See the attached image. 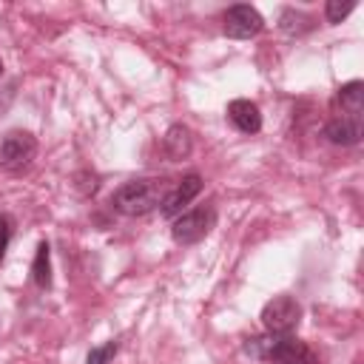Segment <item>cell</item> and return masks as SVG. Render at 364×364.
Instances as JSON below:
<instances>
[{
	"label": "cell",
	"instance_id": "obj_1",
	"mask_svg": "<svg viewBox=\"0 0 364 364\" xmlns=\"http://www.w3.org/2000/svg\"><path fill=\"white\" fill-rule=\"evenodd\" d=\"M168 191H171V182L162 176L131 179V182H122L111 193V208L122 216H145L162 205Z\"/></svg>",
	"mask_w": 364,
	"mask_h": 364
},
{
	"label": "cell",
	"instance_id": "obj_2",
	"mask_svg": "<svg viewBox=\"0 0 364 364\" xmlns=\"http://www.w3.org/2000/svg\"><path fill=\"white\" fill-rule=\"evenodd\" d=\"M245 353L259 358V361H267V364H310V361L318 358L301 338L276 336V333L247 338L245 341Z\"/></svg>",
	"mask_w": 364,
	"mask_h": 364
},
{
	"label": "cell",
	"instance_id": "obj_3",
	"mask_svg": "<svg viewBox=\"0 0 364 364\" xmlns=\"http://www.w3.org/2000/svg\"><path fill=\"white\" fill-rule=\"evenodd\" d=\"M37 156V136L23 128H11L0 136V171L20 176L31 168Z\"/></svg>",
	"mask_w": 364,
	"mask_h": 364
},
{
	"label": "cell",
	"instance_id": "obj_4",
	"mask_svg": "<svg viewBox=\"0 0 364 364\" xmlns=\"http://www.w3.org/2000/svg\"><path fill=\"white\" fill-rule=\"evenodd\" d=\"M216 225V208L213 205H199L193 210H182L171 222V236L176 245H196L202 242Z\"/></svg>",
	"mask_w": 364,
	"mask_h": 364
},
{
	"label": "cell",
	"instance_id": "obj_5",
	"mask_svg": "<svg viewBox=\"0 0 364 364\" xmlns=\"http://www.w3.org/2000/svg\"><path fill=\"white\" fill-rule=\"evenodd\" d=\"M301 321V304L296 296H273L264 307H262V324L267 333L276 336H293V330Z\"/></svg>",
	"mask_w": 364,
	"mask_h": 364
},
{
	"label": "cell",
	"instance_id": "obj_6",
	"mask_svg": "<svg viewBox=\"0 0 364 364\" xmlns=\"http://www.w3.org/2000/svg\"><path fill=\"white\" fill-rule=\"evenodd\" d=\"M262 28H264V17H262L253 6H247V3L230 6V9L225 11V17H222V31H225L228 37H233V40H250V37H256Z\"/></svg>",
	"mask_w": 364,
	"mask_h": 364
},
{
	"label": "cell",
	"instance_id": "obj_7",
	"mask_svg": "<svg viewBox=\"0 0 364 364\" xmlns=\"http://www.w3.org/2000/svg\"><path fill=\"white\" fill-rule=\"evenodd\" d=\"M199 191H202V176L199 173H185L176 185H171V191L165 193V199H162V205H159V213L165 216V219H176L196 196H199Z\"/></svg>",
	"mask_w": 364,
	"mask_h": 364
},
{
	"label": "cell",
	"instance_id": "obj_8",
	"mask_svg": "<svg viewBox=\"0 0 364 364\" xmlns=\"http://www.w3.org/2000/svg\"><path fill=\"white\" fill-rule=\"evenodd\" d=\"M324 136L333 142V145H358L361 136H364V122L361 117H347V114H333L327 122H324Z\"/></svg>",
	"mask_w": 364,
	"mask_h": 364
},
{
	"label": "cell",
	"instance_id": "obj_9",
	"mask_svg": "<svg viewBox=\"0 0 364 364\" xmlns=\"http://www.w3.org/2000/svg\"><path fill=\"white\" fill-rule=\"evenodd\" d=\"M225 114H228L230 125L236 131H242V134H259L262 131V111L250 100H233V102H228V111Z\"/></svg>",
	"mask_w": 364,
	"mask_h": 364
},
{
	"label": "cell",
	"instance_id": "obj_10",
	"mask_svg": "<svg viewBox=\"0 0 364 364\" xmlns=\"http://www.w3.org/2000/svg\"><path fill=\"white\" fill-rule=\"evenodd\" d=\"M333 114H347V117H361L364 114V82L350 80L338 85L333 97Z\"/></svg>",
	"mask_w": 364,
	"mask_h": 364
},
{
	"label": "cell",
	"instance_id": "obj_11",
	"mask_svg": "<svg viewBox=\"0 0 364 364\" xmlns=\"http://www.w3.org/2000/svg\"><path fill=\"white\" fill-rule=\"evenodd\" d=\"M162 151L168 154V159H185L193 151V134L188 125H171L162 136Z\"/></svg>",
	"mask_w": 364,
	"mask_h": 364
},
{
	"label": "cell",
	"instance_id": "obj_12",
	"mask_svg": "<svg viewBox=\"0 0 364 364\" xmlns=\"http://www.w3.org/2000/svg\"><path fill=\"white\" fill-rule=\"evenodd\" d=\"M31 279L40 290L51 287V245L48 242L37 245V253H34V262H31Z\"/></svg>",
	"mask_w": 364,
	"mask_h": 364
},
{
	"label": "cell",
	"instance_id": "obj_13",
	"mask_svg": "<svg viewBox=\"0 0 364 364\" xmlns=\"http://www.w3.org/2000/svg\"><path fill=\"white\" fill-rule=\"evenodd\" d=\"M279 28H282L284 34H290V37H299V34H304V31L313 28V17L304 14V11H296V9H282V14H279Z\"/></svg>",
	"mask_w": 364,
	"mask_h": 364
},
{
	"label": "cell",
	"instance_id": "obj_14",
	"mask_svg": "<svg viewBox=\"0 0 364 364\" xmlns=\"http://www.w3.org/2000/svg\"><path fill=\"white\" fill-rule=\"evenodd\" d=\"M117 350H119V341L117 338H111V341H105L100 347H91V353L85 355V364H111V358L117 355Z\"/></svg>",
	"mask_w": 364,
	"mask_h": 364
},
{
	"label": "cell",
	"instance_id": "obj_15",
	"mask_svg": "<svg viewBox=\"0 0 364 364\" xmlns=\"http://www.w3.org/2000/svg\"><path fill=\"white\" fill-rule=\"evenodd\" d=\"M353 9H355L353 0H344V3H341V0H327V3H324V20H327V23H341Z\"/></svg>",
	"mask_w": 364,
	"mask_h": 364
},
{
	"label": "cell",
	"instance_id": "obj_16",
	"mask_svg": "<svg viewBox=\"0 0 364 364\" xmlns=\"http://www.w3.org/2000/svg\"><path fill=\"white\" fill-rule=\"evenodd\" d=\"M11 233H14V219H11L9 213H0V264H3V259H6Z\"/></svg>",
	"mask_w": 364,
	"mask_h": 364
},
{
	"label": "cell",
	"instance_id": "obj_17",
	"mask_svg": "<svg viewBox=\"0 0 364 364\" xmlns=\"http://www.w3.org/2000/svg\"><path fill=\"white\" fill-rule=\"evenodd\" d=\"M0 77H3V60H0Z\"/></svg>",
	"mask_w": 364,
	"mask_h": 364
},
{
	"label": "cell",
	"instance_id": "obj_18",
	"mask_svg": "<svg viewBox=\"0 0 364 364\" xmlns=\"http://www.w3.org/2000/svg\"><path fill=\"white\" fill-rule=\"evenodd\" d=\"M310 364H321V358H316V361H310Z\"/></svg>",
	"mask_w": 364,
	"mask_h": 364
},
{
	"label": "cell",
	"instance_id": "obj_19",
	"mask_svg": "<svg viewBox=\"0 0 364 364\" xmlns=\"http://www.w3.org/2000/svg\"><path fill=\"white\" fill-rule=\"evenodd\" d=\"M353 364H361V358H355V361H353Z\"/></svg>",
	"mask_w": 364,
	"mask_h": 364
}]
</instances>
